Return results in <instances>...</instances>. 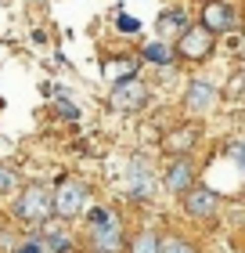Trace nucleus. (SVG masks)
<instances>
[{"label": "nucleus", "instance_id": "2", "mask_svg": "<svg viewBox=\"0 0 245 253\" xmlns=\"http://www.w3.org/2000/svg\"><path fill=\"white\" fill-rule=\"evenodd\" d=\"M90 210V188L79 177H62L54 185V217L58 221H76Z\"/></svg>", "mask_w": 245, "mask_h": 253}, {"label": "nucleus", "instance_id": "19", "mask_svg": "<svg viewBox=\"0 0 245 253\" xmlns=\"http://www.w3.org/2000/svg\"><path fill=\"white\" fill-rule=\"evenodd\" d=\"M231 156H235L238 163L245 167V137H242V141H235V148H231Z\"/></svg>", "mask_w": 245, "mask_h": 253}, {"label": "nucleus", "instance_id": "18", "mask_svg": "<svg viewBox=\"0 0 245 253\" xmlns=\"http://www.w3.org/2000/svg\"><path fill=\"white\" fill-rule=\"evenodd\" d=\"M227 94H235V98L245 94V73H238L235 80H231V90H227Z\"/></svg>", "mask_w": 245, "mask_h": 253}, {"label": "nucleus", "instance_id": "1", "mask_svg": "<svg viewBox=\"0 0 245 253\" xmlns=\"http://www.w3.org/2000/svg\"><path fill=\"white\" fill-rule=\"evenodd\" d=\"M11 213H15V221H22V224H43L54 213V188H47L43 181L22 185L15 206H11Z\"/></svg>", "mask_w": 245, "mask_h": 253}, {"label": "nucleus", "instance_id": "13", "mask_svg": "<svg viewBox=\"0 0 245 253\" xmlns=\"http://www.w3.org/2000/svg\"><path fill=\"white\" fill-rule=\"evenodd\" d=\"M15 192H22V174L15 167L0 163V195H15Z\"/></svg>", "mask_w": 245, "mask_h": 253}, {"label": "nucleus", "instance_id": "15", "mask_svg": "<svg viewBox=\"0 0 245 253\" xmlns=\"http://www.w3.org/2000/svg\"><path fill=\"white\" fill-rule=\"evenodd\" d=\"M144 62H151V65H170L173 62V47H170V43H148V47H144Z\"/></svg>", "mask_w": 245, "mask_h": 253}, {"label": "nucleus", "instance_id": "20", "mask_svg": "<svg viewBox=\"0 0 245 253\" xmlns=\"http://www.w3.org/2000/svg\"><path fill=\"white\" fill-rule=\"evenodd\" d=\"M119 29H130V33H141V22H134V18H119Z\"/></svg>", "mask_w": 245, "mask_h": 253}, {"label": "nucleus", "instance_id": "16", "mask_svg": "<svg viewBox=\"0 0 245 253\" xmlns=\"http://www.w3.org/2000/svg\"><path fill=\"white\" fill-rule=\"evenodd\" d=\"M159 253H198L188 239H180V235H166L162 239V246H159Z\"/></svg>", "mask_w": 245, "mask_h": 253}, {"label": "nucleus", "instance_id": "9", "mask_svg": "<svg viewBox=\"0 0 245 253\" xmlns=\"http://www.w3.org/2000/svg\"><path fill=\"white\" fill-rule=\"evenodd\" d=\"M126 185H130L134 199H148V195L155 192V174H151V167L141 156H134L130 163H126Z\"/></svg>", "mask_w": 245, "mask_h": 253}, {"label": "nucleus", "instance_id": "11", "mask_svg": "<svg viewBox=\"0 0 245 253\" xmlns=\"http://www.w3.org/2000/svg\"><path fill=\"white\" fill-rule=\"evenodd\" d=\"M195 137H198V130H195V126H184V130H173V134H166V152H173V156L191 152V148H195Z\"/></svg>", "mask_w": 245, "mask_h": 253}, {"label": "nucleus", "instance_id": "12", "mask_svg": "<svg viewBox=\"0 0 245 253\" xmlns=\"http://www.w3.org/2000/svg\"><path fill=\"white\" fill-rule=\"evenodd\" d=\"M43 246H47L51 253H69L72 250V239H69V232H65V221H58L54 228L43 232Z\"/></svg>", "mask_w": 245, "mask_h": 253}, {"label": "nucleus", "instance_id": "10", "mask_svg": "<svg viewBox=\"0 0 245 253\" xmlns=\"http://www.w3.org/2000/svg\"><path fill=\"white\" fill-rule=\"evenodd\" d=\"M166 192H173V195H184V192H191L195 188V163L188 156H177L173 163L166 167Z\"/></svg>", "mask_w": 245, "mask_h": 253}, {"label": "nucleus", "instance_id": "8", "mask_svg": "<svg viewBox=\"0 0 245 253\" xmlns=\"http://www.w3.org/2000/svg\"><path fill=\"white\" fill-rule=\"evenodd\" d=\"M202 29L206 33H231L235 29V7L224 4V0H206L202 4Z\"/></svg>", "mask_w": 245, "mask_h": 253}, {"label": "nucleus", "instance_id": "6", "mask_svg": "<svg viewBox=\"0 0 245 253\" xmlns=\"http://www.w3.org/2000/svg\"><path fill=\"white\" fill-rule=\"evenodd\" d=\"M180 206H184L188 217H195V221H209V217H216V210H220V195L202 188V185H195L191 192L180 195Z\"/></svg>", "mask_w": 245, "mask_h": 253}, {"label": "nucleus", "instance_id": "17", "mask_svg": "<svg viewBox=\"0 0 245 253\" xmlns=\"http://www.w3.org/2000/svg\"><path fill=\"white\" fill-rule=\"evenodd\" d=\"M159 29H162V37H166V29H188V26H184V15H180V11H170V15H162L159 18Z\"/></svg>", "mask_w": 245, "mask_h": 253}, {"label": "nucleus", "instance_id": "14", "mask_svg": "<svg viewBox=\"0 0 245 253\" xmlns=\"http://www.w3.org/2000/svg\"><path fill=\"white\" fill-rule=\"evenodd\" d=\"M162 235L159 232H137V239L130 243V253H159Z\"/></svg>", "mask_w": 245, "mask_h": 253}, {"label": "nucleus", "instance_id": "5", "mask_svg": "<svg viewBox=\"0 0 245 253\" xmlns=\"http://www.w3.org/2000/svg\"><path fill=\"white\" fill-rule=\"evenodd\" d=\"M108 105H112L115 112H137V109L148 105V87H144L137 76L115 80V87L108 90Z\"/></svg>", "mask_w": 245, "mask_h": 253}, {"label": "nucleus", "instance_id": "7", "mask_svg": "<svg viewBox=\"0 0 245 253\" xmlns=\"http://www.w3.org/2000/svg\"><path fill=\"white\" fill-rule=\"evenodd\" d=\"M220 101V90L209 84V80H191L188 90H184V109L195 112V116H206V112H213Z\"/></svg>", "mask_w": 245, "mask_h": 253}, {"label": "nucleus", "instance_id": "3", "mask_svg": "<svg viewBox=\"0 0 245 253\" xmlns=\"http://www.w3.org/2000/svg\"><path fill=\"white\" fill-rule=\"evenodd\" d=\"M90 213V243L94 253H119L123 250V221L115 210H87Z\"/></svg>", "mask_w": 245, "mask_h": 253}, {"label": "nucleus", "instance_id": "4", "mask_svg": "<svg viewBox=\"0 0 245 253\" xmlns=\"http://www.w3.org/2000/svg\"><path fill=\"white\" fill-rule=\"evenodd\" d=\"M216 47V37L213 33H206L202 26H188L177 37V47H173V54H180L184 62H206L209 54H213Z\"/></svg>", "mask_w": 245, "mask_h": 253}]
</instances>
